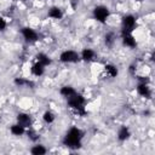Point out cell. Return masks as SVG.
Masks as SVG:
<instances>
[{
    "label": "cell",
    "instance_id": "44dd1931",
    "mask_svg": "<svg viewBox=\"0 0 155 155\" xmlns=\"http://www.w3.org/2000/svg\"><path fill=\"white\" fill-rule=\"evenodd\" d=\"M104 42H105V45L108 47H111L114 45V42H115V35H114V33H107L105 36H104Z\"/></svg>",
    "mask_w": 155,
    "mask_h": 155
},
{
    "label": "cell",
    "instance_id": "52a82bcc",
    "mask_svg": "<svg viewBox=\"0 0 155 155\" xmlns=\"http://www.w3.org/2000/svg\"><path fill=\"white\" fill-rule=\"evenodd\" d=\"M122 44L130 48H134L137 46V41L134 36L132 35V33L128 31H122Z\"/></svg>",
    "mask_w": 155,
    "mask_h": 155
},
{
    "label": "cell",
    "instance_id": "ac0fdd59",
    "mask_svg": "<svg viewBox=\"0 0 155 155\" xmlns=\"http://www.w3.org/2000/svg\"><path fill=\"white\" fill-rule=\"evenodd\" d=\"M36 62H39V63H41L42 65H50L51 63H52V61H51V58L46 54V53H42V52H40V53H38L36 54Z\"/></svg>",
    "mask_w": 155,
    "mask_h": 155
},
{
    "label": "cell",
    "instance_id": "8fae6325",
    "mask_svg": "<svg viewBox=\"0 0 155 155\" xmlns=\"http://www.w3.org/2000/svg\"><path fill=\"white\" fill-rule=\"evenodd\" d=\"M130 136H131V131H130V128L127 126H121L119 128V131H117V139L120 142L127 140L130 138Z\"/></svg>",
    "mask_w": 155,
    "mask_h": 155
},
{
    "label": "cell",
    "instance_id": "2e32d148",
    "mask_svg": "<svg viewBox=\"0 0 155 155\" xmlns=\"http://www.w3.org/2000/svg\"><path fill=\"white\" fill-rule=\"evenodd\" d=\"M15 85L18 86V87H30V88H34V82L30 81V80L23 79V78H16L15 79Z\"/></svg>",
    "mask_w": 155,
    "mask_h": 155
},
{
    "label": "cell",
    "instance_id": "e0dca14e",
    "mask_svg": "<svg viewBox=\"0 0 155 155\" xmlns=\"http://www.w3.org/2000/svg\"><path fill=\"white\" fill-rule=\"evenodd\" d=\"M10 131H11V133H12L13 136L19 137V136H22V134L25 133V127L22 126V125H19V124L17 122V124H15V125H12V126L10 127Z\"/></svg>",
    "mask_w": 155,
    "mask_h": 155
},
{
    "label": "cell",
    "instance_id": "9c48e42d",
    "mask_svg": "<svg viewBox=\"0 0 155 155\" xmlns=\"http://www.w3.org/2000/svg\"><path fill=\"white\" fill-rule=\"evenodd\" d=\"M16 119H17V122H18L19 125L24 126L25 128H27V127H30V125H31V117H30L29 114L19 113V114H17Z\"/></svg>",
    "mask_w": 155,
    "mask_h": 155
},
{
    "label": "cell",
    "instance_id": "5bb4252c",
    "mask_svg": "<svg viewBox=\"0 0 155 155\" xmlns=\"http://www.w3.org/2000/svg\"><path fill=\"white\" fill-rule=\"evenodd\" d=\"M59 93H61L64 98H69V97H71L73 94H75V93H76V91H75V88H74L73 86L65 85V86H62V87H61Z\"/></svg>",
    "mask_w": 155,
    "mask_h": 155
},
{
    "label": "cell",
    "instance_id": "277c9868",
    "mask_svg": "<svg viewBox=\"0 0 155 155\" xmlns=\"http://www.w3.org/2000/svg\"><path fill=\"white\" fill-rule=\"evenodd\" d=\"M59 61L63 63H76L80 61V54L73 50H65L59 54Z\"/></svg>",
    "mask_w": 155,
    "mask_h": 155
},
{
    "label": "cell",
    "instance_id": "30bf717a",
    "mask_svg": "<svg viewBox=\"0 0 155 155\" xmlns=\"http://www.w3.org/2000/svg\"><path fill=\"white\" fill-rule=\"evenodd\" d=\"M96 57V53L92 48H84L80 53V59H82L84 62H91L93 61Z\"/></svg>",
    "mask_w": 155,
    "mask_h": 155
},
{
    "label": "cell",
    "instance_id": "7c38bea8",
    "mask_svg": "<svg viewBox=\"0 0 155 155\" xmlns=\"http://www.w3.org/2000/svg\"><path fill=\"white\" fill-rule=\"evenodd\" d=\"M47 16H48L50 18H52V19H62V17H63V11H62L58 6H52V7L48 10Z\"/></svg>",
    "mask_w": 155,
    "mask_h": 155
},
{
    "label": "cell",
    "instance_id": "3957f363",
    "mask_svg": "<svg viewBox=\"0 0 155 155\" xmlns=\"http://www.w3.org/2000/svg\"><path fill=\"white\" fill-rule=\"evenodd\" d=\"M109 16H110V11L104 5H98L93 8V17L99 23H105L107 19L109 18Z\"/></svg>",
    "mask_w": 155,
    "mask_h": 155
},
{
    "label": "cell",
    "instance_id": "603a6c76",
    "mask_svg": "<svg viewBox=\"0 0 155 155\" xmlns=\"http://www.w3.org/2000/svg\"><path fill=\"white\" fill-rule=\"evenodd\" d=\"M6 27H7L6 21H5L2 17H0V31H4V30L6 29Z\"/></svg>",
    "mask_w": 155,
    "mask_h": 155
},
{
    "label": "cell",
    "instance_id": "4fadbf2b",
    "mask_svg": "<svg viewBox=\"0 0 155 155\" xmlns=\"http://www.w3.org/2000/svg\"><path fill=\"white\" fill-rule=\"evenodd\" d=\"M30 71H31V74L35 75V76H41V75L45 73V65H42V64L39 63V62H35V63L31 65Z\"/></svg>",
    "mask_w": 155,
    "mask_h": 155
},
{
    "label": "cell",
    "instance_id": "5b68a950",
    "mask_svg": "<svg viewBox=\"0 0 155 155\" xmlns=\"http://www.w3.org/2000/svg\"><path fill=\"white\" fill-rule=\"evenodd\" d=\"M137 18L133 15H126L122 17V31L132 33L136 28Z\"/></svg>",
    "mask_w": 155,
    "mask_h": 155
},
{
    "label": "cell",
    "instance_id": "7402d4cb",
    "mask_svg": "<svg viewBox=\"0 0 155 155\" xmlns=\"http://www.w3.org/2000/svg\"><path fill=\"white\" fill-rule=\"evenodd\" d=\"M27 134H28V138H29L30 140H33V142H38V140H39V134H38L36 132H34L33 130H29V131L27 132Z\"/></svg>",
    "mask_w": 155,
    "mask_h": 155
},
{
    "label": "cell",
    "instance_id": "d6986e66",
    "mask_svg": "<svg viewBox=\"0 0 155 155\" xmlns=\"http://www.w3.org/2000/svg\"><path fill=\"white\" fill-rule=\"evenodd\" d=\"M30 153H31L33 155H44V154L47 153V149H46L42 144H35V145L31 147Z\"/></svg>",
    "mask_w": 155,
    "mask_h": 155
},
{
    "label": "cell",
    "instance_id": "6da1fadb",
    "mask_svg": "<svg viewBox=\"0 0 155 155\" xmlns=\"http://www.w3.org/2000/svg\"><path fill=\"white\" fill-rule=\"evenodd\" d=\"M82 138H84V132L79 127L73 126L65 133L63 138V144L69 149H79L81 147Z\"/></svg>",
    "mask_w": 155,
    "mask_h": 155
},
{
    "label": "cell",
    "instance_id": "cb8c5ba5",
    "mask_svg": "<svg viewBox=\"0 0 155 155\" xmlns=\"http://www.w3.org/2000/svg\"><path fill=\"white\" fill-rule=\"evenodd\" d=\"M21 1H25V0H21Z\"/></svg>",
    "mask_w": 155,
    "mask_h": 155
},
{
    "label": "cell",
    "instance_id": "7a4b0ae2",
    "mask_svg": "<svg viewBox=\"0 0 155 155\" xmlns=\"http://www.w3.org/2000/svg\"><path fill=\"white\" fill-rule=\"evenodd\" d=\"M67 103H68V107L69 109H71L76 115L79 116H85L87 113H86V109H85V103H86V99L84 98L82 94L80 93H75L73 94L71 97L67 98Z\"/></svg>",
    "mask_w": 155,
    "mask_h": 155
},
{
    "label": "cell",
    "instance_id": "ba28073f",
    "mask_svg": "<svg viewBox=\"0 0 155 155\" xmlns=\"http://www.w3.org/2000/svg\"><path fill=\"white\" fill-rule=\"evenodd\" d=\"M137 92L144 98H151V91L148 86V82H139L137 85Z\"/></svg>",
    "mask_w": 155,
    "mask_h": 155
},
{
    "label": "cell",
    "instance_id": "ffe728a7",
    "mask_svg": "<svg viewBox=\"0 0 155 155\" xmlns=\"http://www.w3.org/2000/svg\"><path fill=\"white\" fill-rule=\"evenodd\" d=\"M54 119H56V116H54V114L52 113V111H50V110H46L45 113H44V115H42V120L46 122V124H52L53 121H54Z\"/></svg>",
    "mask_w": 155,
    "mask_h": 155
},
{
    "label": "cell",
    "instance_id": "8992f818",
    "mask_svg": "<svg viewBox=\"0 0 155 155\" xmlns=\"http://www.w3.org/2000/svg\"><path fill=\"white\" fill-rule=\"evenodd\" d=\"M22 35L27 42H35L39 40V34L30 27L22 28Z\"/></svg>",
    "mask_w": 155,
    "mask_h": 155
},
{
    "label": "cell",
    "instance_id": "9a60e30c",
    "mask_svg": "<svg viewBox=\"0 0 155 155\" xmlns=\"http://www.w3.org/2000/svg\"><path fill=\"white\" fill-rule=\"evenodd\" d=\"M104 71H105V74H107L109 78H116L117 74H119L117 68H116L114 64H110V63H108V64L104 65Z\"/></svg>",
    "mask_w": 155,
    "mask_h": 155
}]
</instances>
